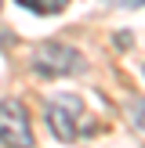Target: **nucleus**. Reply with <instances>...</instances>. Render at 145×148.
I'll return each mask as SVG.
<instances>
[{
	"label": "nucleus",
	"mask_w": 145,
	"mask_h": 148,
	"mask_svg": "<svg viewBox=\"0 0 145 148\" xmlns=\"http://www.w3.org/2000/svg\"><path fill=\"white\" fill-rule=\"evenodd\" d=\"M0 145L4 148H33V127L29 112L18 98L0 101Z\"/></svg>",
	"instance_id": "2"
},
{
	"label": "nucleus",
	"mask_w": 145,
	"mask_h": 148,
	"mask_svg": "<svg viewBox=\"0 0 145 148\" xmlns=\"http://www.w3.org/2000/svg\"><path fill=\"white\" fill-rule=\"evenodd\" d=\"M130 119H134V127H142V130H145V98L130 101Z\"/></svg>",
	"instance_id": "5"
},
{
	"label": "nucleus",
	"mask_w": 145,
	"mask_h": 148,
	"mask_svg": "<svg viewBox=\"0 0 145 148\" xmlns=\"http://www.w3.org/2000/svg\"><path fill=\"white\" fill-rule=\"evenodd\" d=\"M130 40H134V36H130V33H120V36H116V47H127Z\"/></svg>",
	"instance_id": "7"
},
{
	"label": "nucleus",
	"mask_w": 145,
	"mask_h": 148,
	"mask_svg": "<svg viewBox=\"0 0 145 148\" xmlns=\"http://www.w3.org/2000/svg\"><path fill=\"white\" fill-rule=\"evenodd\" d=\"M105 4H113V7H142L145 0H105Z\"/></svg>",
	"instance_id": "6"
},
{
	"label": "nucleus",
	"mask_w": 145,
	"mask_h": 148,
	"mask_svg": "<svg viewBox=\"0 0 145 148\" xmlns=\"http://www.w3.org/2000/svg\"><path fill=\"white\" fill-rule=\"evenodd\" d=\"M18 4L33 14H58V11H65L69 0H18Z\"/></svg>",
	"instance_id": "4"
},
{
	"label": "nucleus",
	"mask_w": 145,
	"mask_h": 148,
	"mask_svg": "<svg viewBox=\"0 0 145 148\" xmlns=\"http://www.w3.org/2000/svg\"><path fill=\"white\" fill-rule=\"evenodd\" d=\"M84 112V101L76 94H55L47 101V123H51V134L58 141H72L76 137V119Z\"/></svg>",
	"instance_id": "3"
},
{
	"label": "nucleus",
	"mask_w": 145,
	"mask_h": 148,
	"mask_svg": "<svg viewBox=\"0 0 145 148\" xmlns=\"http://www.w3.org/2000/svg\"><path fill=\"white\" fill-rule=\"evenodd\" d=\"M33 72L44 79H58V76H80L87 72V58L80 54L76 47L62 40H47L33 51Z\"/></svg>",
	"instance_id": "1"
}]
</instances>
